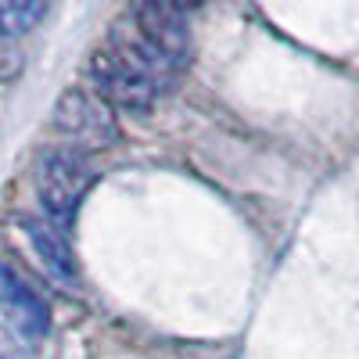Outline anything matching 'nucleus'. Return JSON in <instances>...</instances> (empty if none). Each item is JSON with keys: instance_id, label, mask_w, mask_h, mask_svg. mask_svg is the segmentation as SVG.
<instances>
[{"instance_id": "nucleus-1", "label": "nucleus", "mask_w": 359, "mask_h": 359, "mask_svg": "<svg viewBox=\"0 0 359 359\" xmlns=\"http://www.w3.org/2000/svg\"><path fill=\"white\" fill-rule=\"evenodd\" d=\"M108 40H115L133 62H140L165 90L180 76V69L191 65L194 54L187 11L172 4H133L111 25Z\"/></svg>"}, {"instance_id": "nucleus-2", "label": "nucleus", "mask_w": 359, "mask_h": 359, "mask_svg": "<svg viewBox=\"0 0 359 359\" xmlns=\"http://www.w3.org/2000/svg\"><path fill=\"white\" fill-rule=\"evenodd\" d=\"M86 76L94 83L97 97H104L111 108H123V111H147L158 101V94H165V86L140 62H133L115 40L94 47L86 62Z\"/></svg>"}, {"instance_id": "nucleus-3", "label": "nucleus", "mask_w": 359, "mask_h": 359, "mask_svg": "<svg viewBox=\"0 0 359 359\" xmlns=\"http://www.w3.org/2000/svg\"><path fill=\"white\" fill-rule=\"evenodd\" d=\"M94 180H97V169L83 151L65 147V144L47 147L36 162V198L43 205V212L65 226L76 216L86 191L94 187Z\"/></svg>"}, {"instance_id": "nucleus-4", "label": "nucleus", "mask_w": 359, "mask_h": 359, "mask_svg": "<svg viewBox=\"0 0 359 359\" xmlns=\"http://www.w3.org/2000/svg\"><path fill=\"white\" fill-rule=\"evenodd\" d=\"M50 130L65 140V147L76 151H101L118 140V123L111 115V104L97 97L94 90H65L50 111Z\"/></svg>"}, {"instance_id": "nucleus-5", "label": "nucleus", "mask_w": 359, "mask_h": 359, "mask_svg": "<svg viewBox=\"0 0 359 359\" xmlns=\"http://www.w3.org/2000/svg\"><path fill=\"white\" fill-rule=\"evenodd\" d=\"M0 313L29 341H40L50 331V309L40 298V291L4 259H0Z\"/></svg>"}, {"instance_id": "nucleus-6", "label": "nucleus", "mask_w": 359, "mask_h": 359, "mask_svg": "<svg viewBox=\"0 0 359 359\" xmlns=\"http://www.w3.org/2000/svg\"><path fill=\"white\" fill-rule=\"evenodd\" d=\"M18 233L22 241L29 245V252L36 255V262L43 266V273L50 280H57L62 287H76L79 284V269H76V259L69 252V245L57 237V230H50L47 223L33 219V216H18Z\"/></svg>"}, {"instance_id": "nucleus-7", "label": "nucleus", "mask_w": 359, "mask_h": 359, "mask_svg": "<svg viewBox=\"0 0 359 359\" xmlns=\"http://www.w3.org/2000/svg\"><path fill=\"white\" fill-rule=\"evenodd\" d=\"M43 15L47 8L40 0H0V40L29 33Z\"/></svg>"}, {"instance_id": "nucleus-8", "label": "nucleus", "mask_w": 359, "mask_h": 359, "mask_svg": "<svg viewBox=\"0 0 359 359\" xmlns=\"http://www.w3.org/2000/svg\"><path fill=\"white\" fill-rule=\"evenodd\" d=\"M22 65H25V57H22L11 43L0 40V83H4V79H15V76L22 72Z\"/></svg>"}, {"instance_id": "nucleus-9", "label": "nucleus", "mask_w": 359, "mask_h": 359, "mask_svg": "<svg viewBox=\"0 0 359 359\" xmlns=\"http://www.w3.org/2000/svg\"><path fill=\"white\" fill-rule=\"evenodd\" d=\"M0 359H18V355H15V352L4 345V341H0Z\"/></svg>"}]
</instances>
